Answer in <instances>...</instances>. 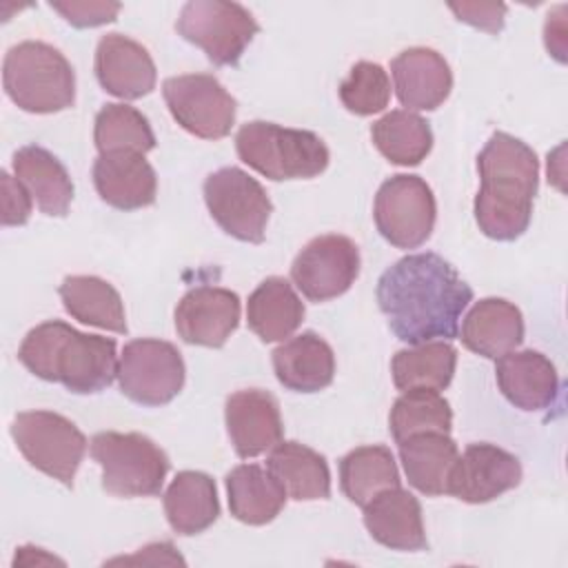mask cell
I'll return each mask as SVG.
<instances>
[{
    "label": "cell",
    "mask_w": 568,
    "mask_h": 568,
    "mask_svg": "<svg viewBox=\"0 0 568 568\" xmlns=\"http://www.w3.org/2000/svg\"><path fill=\"white\" fill-rule=\"evenodd\" d=\"M11 437L33 468L73 486L89 442L71 419L53 410H24L13 417Z\"/></svg>",
    "instance_id": "7"
},
{
    "label": "cell",
    "mask_w": 568,
    "mask_h": 568,
    "mask_svg": "<svg viewBox=\"0 0 568 568\" xmlns=\"http://www.w3.org/2000/svg\"><path fill=\"white\" fill-rule=\"evenodd\" d=\"M342 493L355 506H366L375 495L386 488L399 486V470L390 448L359 446L339 462Z\"/></svg>",
    "instance_id": "32"
},
{
    "label": "cell",
    "mask_w": 568,
    "mask_h": 568,
    "mask_svg": "<svg viewBox=\"0 0 568 568\" xmlns=\"http://www.w3.org/2000/svg\"><path fill=\"white\" fill-rule=\"evenodd\" d=\"M11 166L44 215H67L73 200V182L64 164L51 151L27 144L13 153Z\"/></svg>",
    "instance_id": "24"
},
{
    "label": "cell",
    "mask_w": 568,
    "mask_h": 568,
    "mask_svg": "<svg viewBox=\"0 0 568 568\" xmlns=\"http://www.w3.org/2000/svg\"><path fill=\"white\" fill-rule=\"evenodd\" d=\"M235 149L244 164L275 182L315 178L331 160L317 133L280 126L266 120L242 124L235 135Z\"/></svg>",
    "instance_id": "5"
},
{
    "label": "cell",
    "mask_w": 568,
    "mask_h": 568,
    "mask_svg": "<svg viewBox=\"0 0 568 568\" xmlns=\"http://www.w3.org/2000/svg\"><path fill=\"white\" fill-rule=\"evenodd\" d=\"M240 324V297L222 286L189 288L175 306V331L186 344L220 348Z\"/></svg>",
    "instance_id": "15"
},
{
    "label": "cell",
    "mask_w": 568,
    "mask_h": 568,
    "mask_svg": "<svg viewBox=\"0 0 568 568\" xmlns=\"http://www.w3.org/2000/svg\"><path fill=\"white\" fill-rule=\"evenodd\" d=\"M448 9L457 16L459 22H466V24L477 27L488 33H497L504 27L506 4H477V2L455 4V2H450Z\"/></svg>",
    "instance_id": "39"
},
{
    "label": "cell",
    "mask_w": 568,
    "mask_h": 568,
    "mask_svg": "<svg viewBox=\"0 0 568 568\" xmlns=\"http://www.w3.org/2000/svg\"><path fill=\"white\" fill-rule=\"evenodd\" d=\"M20 364L44 382H60L75 395L100 393L118 377L115 339L80 333L62 320L31 328L20 348Z\"/></svg>",
    "instance_id": "3"
},
{
    "label": "cell",
    "mask_w": 568,
    "mask_h": 568,
    "mask_svg": "<svg viewBox=\"0 0 568 568\" xmlns=\"http://www.w3.org/2000/svg\"><path fill=\"white\" fill-rule=\"evenodd\" d=\"M164 515L178 535H197L220 517L215 481L200 470H182L164 493Z\"/></svg>",
    "instance_id": "28"
},
{
    "label": "cell",
    "mask_w": 568,
    "mask_h": 568,
    "mask_svg": "<svg viewBox=\"0 0 568 568\" xmlns=\"http://www.w3.org/2000/svg\"><path fill=\"white\" fill-rule=\"evenodd\" d=\"M224 481L231 515L248 526H264L273 521L288 497L273 473L257 464L235 466Z\"/></svg>",
    "instance_id": "26"
},
{
    "label": "cell",
    "mask_w": 568,
    "mask_h": 568,
    "mask_svg": "<svg viewBox=\"0 0 568 568\" xmlns=\"http://www.w3.org/2000/svg\"><path fill=\"white\" fill-rule=\"evenodd\" d=\"M2 184V224L4 226H20L31 215V193L29 189L9 171L0 173Z\"/></svg>",
    "instance_id": "38"
},
{
    "label": "cell",
    "mask_w": 568,
    "mask_h": 568,
    "mask_svg": "<svg viewBox=\"0 0 568 568\" xmlns=\"http://www.w3.org/2000/svg\"><path fill=\"white\" fill-rule=\"evenodd\" d=\"M93 142L100 153L135 151L144 155L155 146V135L146 115L135 106L111 102L95 115Z\"/></svg>",
    "instance_id": "35"
},
{
    "label": "cell",
    "mask_w": 568,
    "mask_h": 568,
    "mask_svg": "<svg viewBox=\"0 0 568 568\" xmlns=\"http://www.w3.org/2000/svg\"><path fill=\"white\" fill-rule=\"evenodd\" d=\"M173 120L195 138H226L235 124V98L211 73H184L162 82Z\"/></svg>",
    "instance_id": "12"
},
{
    "label": "cell",
    "mask_w": 568,
    "mask_h": 568,
    "mask_svg": "<svg viewBox=\"0 0 568 568\" xmlns=\"http://www.w3.org/2000/svg\"><path fill=\"white\" fill-rule=\"evenodd\" d=\"M175 31L191 44L200 47L217 67L235 64L260 24L253 13L237 2L191 0L182 7Z\"/></svg>",
    "instance_id": "8"
},
{
    "label": "cell",
    "mask_w": 568,
    "mask_h": 568,
    "mask_svg": "<svg viewBox=\"0 0 568 568\" xmlns=\"http://www.w3.org/2000/svg\"><path fill=\"white\" fill-rule=\"evenodd\" d=\"M184 564V559L175 552L173 544L169 541H160V544H149L144 548H140L138 555L133 557H120V559H113L111 564Z\"/></svg>",
    "instance_id": "40"
},
{
    "label": "cell",
    "mask_w": 568,
    "mask_h": 568,
    "mask_svg": "<svg viewBox=\"0 0 568 568\" xmlns=\"http://www.w3.org/2000/svg\"><path fill=\"white\" fill-rule=\"evenodd\" d=\"M455 364L457 351L444 339H433L397 351L390 362V373L399 390H444L453 382Z\"/></svg>",
    "instance_id": "31"
},
{
    "label": "cell",
    "mask_w": 568,
    "mask_h": 568,
    "mask_svg": "<svg viewBox=\"0 0 568 568\" xmlns=\"http://www.w3.org/2000/svg\"><path fill=\"white\" fill-rule=\"evenodd\" d=\"M186 368L175 344L140 337L124 344L118 362L122 395L142 406L169 404L184 386Z\"/></svg>",
    "instance_id": "11"
},
{
    "label": "cell",
    "mask_w": 568,
    "mask_h": 568,
    "mask_svg": "<svg viewBox=\"0 0 568 568\" xmlns=\"http://www.w3.org/2000/svg\"><path fill=\"white\" fill-rule=\"evenodd\" d=\"M91 457L102 468V488L118 497L160 495L171 462L142 433L102 430L91 439Z\"/></svg>",
    "instance_id": "6"
},
{
    "label": "cell",
    "mask_w": 568,
    "mask_h": 568,
    "mask_svg": "<svg viewBox=\"0 0 568 568\" xmlns=\"http://www.w3.org/2000/svg\"><path fill=\"white\" fill-rule=\"evenodd\" d=\"M359 275L357 244L337 233L313 237L293 260L291 280L311 302L344 295Z\"/></svg>",
    "instance_id": "13"
},
{
    "label": "cell",
    "mask_w": 568,
    "mask_h": 568,
    "mask_svg": "<svg viewBox=\"0 0 568 568\" xmlns=\"http://www.w3.org/2000/svg\"><path fill=\"white\" fill-rule=\"evenodd\" d=\"M521 464L519 459L495 444H470L457 457L450 477L448 493L466 504H486L519 486Z\"/></svg>",
    "instance_id": "14"
},
{
    "label": "cell",
    "mask_w": 568,
    "mask_h": 568,
    "mask_svg": "<svg viewBox=\"0 0 568 568\" xmlns=\"http://www.w3.org/2000/svg\"><path fill=\"white\" fill-rule=\"evenodd\" d=\"M459 457L448 433H422L399 444V459L408 484L422 495H446L448 477Z\"/></svg>",
    "instance_id": "29"
},
{
    "label": "cell",
    "mask_w": 568,
    "mask_h": 568,
    "mask_svg": "<svg viewBox=\"0 0 568 568\" xmlns=\"http://www.w3.org/2000/svg\"><path fill=\"white\" fill-rule=\"evenodd\" d=\"M395 93L406 111H435L453 89V71L442 53L410 47L390 60Z\"/></svg>",
    "instance_id": "18"
},
{
    "label": "cell",
    "mask_w": 568,
    "mask_h": 568,
    "mask_svg": "<svg viewBox=\"0 0 568 568\" xmlns=\"http://www.w3.org/2000/svg\"><path fill=\"white\" fill-rule=\"evenodd\" d=\"M273 371L284 388L317 393L335 377V355L326 339L304 331L273 351Z\"/></svg>",
    "instance_id": "22"
},
{
    "label": "cell",
    "mask_w": 568,
    "mask_h": 568,
    "mask_svg": "<svg viewBox=\"0 0 568 568\" xmlns=\"http://www.w3.org/2000/svg\"><path fill=\"white\" fill-rule=\"evenodd\" d=\"M53 11H58L69 24L78 27V29H87V27H100L106 22H113L115 16L120 13L122 4L120 2H98V0H89V2H51L49 4Z\"/></svg>",
    "instance_id": "37"
},
{
    "label": "cell",
    "mask_w": 568,
    "mask_h": 568,
    "mask_svg": "<svg viewBox=\"0 0 568 568\" xmlns=\"http://www.w3.org/2000/svg\"><path fill=\"white\" fill-rule=\"evenodd\" d=\"M204 202L224 233L240 242H264L273 204L264 186L237 166H224L206 175Z\"/></svg>",
    "instance_id": "9"
},
{
    "label": "cell",
    "mask_w": 568,
    "mask_h": 568,
    "mask_svg": "<svg viewBox=\"0 0 568 568\" xmlns=\"http://www.w3.org/2000/svg\"><path fill=\"white\" fill-rule=\"evenodd\" d=\"M371 138L377 151L397 166H417L433 149L430 124L406 109H395L373 122Z\"/></svg>",
    "instance_id": "33"
},
{
    "label": "cell",
    "mask_w": 568,
    "mask_h": 568,
    "mask_svg": "<svg viewBox=\"0 0 568 568\" xmlns=\"http://www.w3.org/2000/svg\"><path fill=\"white\" fill-rule=\"evenodd\" d=\"M9 100L27 113H58L75 102V73L60 49L40 40L13 44L2 62Z\"/></svg>",
    "instance_id": "4"
},
{
    "label": "cell",
    "mask_w": 568,
    "mask_h": 568,
    "mask_svg": "<svg viewBox=\"0 0 568 568\" xmlns=\"http://www.w3.org/2000/svg\"><path fill=\"white\" fill-rule=\"evenodd\" d=\"M224 419L231 444L242 459L271 450L284 435L280 404L262 388L231 393L224 404Z\"/></svg>",
    "instance_id": "16"
},
{
    "label": "cell",
    "mask_w": 568,
    "mask_h": 568,
    "mask_svg": "<svg viewBox=\"0 0 568 568\" xmlns=\"http://www.w3.org/2000/svg\"><path fill=\"white\" fill-rule=\"evenodd\" d=\"M339 100L355 115L384 111L390 100L388 73L377 62L362 60L353 64L348 78L339 84Z\"/></svg>",
    "instance_id": "36"
},
{
    "label": "cell",
    "mask_w": 568,
    "mask_h": 568,
    "mask_svg": "<svg viewBox=\"0 0 568 568\" xmlns=\"http://www.w3.org/2000/svg\"><path fill=\"white\" fill-rule=\"evenodd\" d=\"M388 428L397 444L422 433H450L453 410L439 390H404L388 415Z\"/></svg>",
    "instance_id": "34"
},
{
    "label": "cell",
    "mask_w": 568,
    "mask_h": 568,
    "mask_svg": "<svg viewBox=\"0 0 568 568\" xmlns=\"http://www.w3.org/2000/svg\"><path fill=\"white\" fill-rule=\"evenodd\" d=\"M479 191L475 220L479 231L499 242L517 240L530 224L539 189L537 153L519 138L497 131L477 155Z\"/></svg>",
    "instance_id": "2"
},
{
    "label": "cell",
    "mask_w": 568,
    "mask_h": 568,
    "mask_svg": "<svg viewBox=\"0 0 568 568\" xmlns=\"http://www.w3.org/2000/svg\"><path fill=\"white\" fill-rule=\"evenodd\" d=\"M93 69L100 87L122 100L149 95L158 80L155 62L146 47L122 33H106L100 38Z\"/></svg>",
    "instance_id": "17"
},
{
    "label": "cell",
    "mask_w": 568,
    "mask_h": 568,
    "mask_svg": "<svg viewBox=\"0 0 568 568\" xmlns=\"http://www.w3.org/2000/svg\"><path fill=\"white\" fill-rule=\"evenodd\" d=\"M266 468L295 501L331 497V470L326 457L300 442H280L271 448Z\"/></svg>",
    "instance_id": "27"
},
{
    "label": "cell",
    "mask_w": 568,
    "mask_h": 568,
    "mask_svg": "<svg viewBox=\"0 0 568 568\" xmlns=\"http://www.w3.org/2000/svg\"><path fill=\"white\" fill-rule=\"evenodd\" d=\"M64 311L89 326L126 333V313L120 293L95 275H67L58 288Z\"/></svg>",
    "instance_id": "30"
},
{
    "label": "cell",
    "mask_w": 568,
    "mask_h": 568,
    "mask_svg": "<svg viewBox=\"0 0 568 568\" xmlns=\"http://www.w3.org/2000/svg\"><path fill=\"white\" fill-rule=\"evenodd\" d=\"M373 217L388 244L417 248L430 237L435 226L437 204L433 189L419 175H390L377 189Z\"/></svg>",
    "instance_id": "10"
},
{
    "label": "cell",
    "mask_w": 568,
    "mask_h": 568,
    "mask_svg": "<svg viewBox=\"0 0 568 568\" xmlns=\"http://www.w3.org/2000/svg\"><path fill=\"white\" fill-rule=\"evenodd\" d=\"M495 375L504 397L521 410H544L557 399V368L539 351H510L497 357Z\"/></svg>",
    "instance_id": "21"
},
{
    "label": "cell",
    "mask_w": 568,
    "mask_h": 568,
    "mask_svg": "<svg viewBox=\"0 0 568 568\" xmlns=\"http://www.w3.org/2000/svg\"><path fill=\"white\" fill-rule=\"evenodd\" d=\"M93 184L102 202L120 211L151 206L158 195V175L142 153H100L93 162Z\"/></svg>",
    "instance_id": "19"
},
{
    "label": "cell",
    "mask_w": 568,
    "mask_h": 568,
    "mask_svg": "<svg viewBox=\"0 0 568 568\" xmlns=\"http://www.w3.org/2000/svg\"><path fill=\"white\" fill-rule=\"evenodd\" d=\"M377 304L388 328L406 344L455 339L473 288L437 253H413L377 280Z\"/></svg>",
    "instance_id": "1"
},
{
    "label": "cell",
    "mask_w": 568,
    "mask_h": 568,
    "mask_svg": "<svg viewBox=\"0 0 568 568\" xmlns=\"http://www.w3.org/2000/svg\"><path fill=\"white\" fill-rule=\"evenodd\" d=\"M368 535L390 550H424L428 546L419 499L402 486L386 488L364 506Z\"/></svg>",
    "instance_id": "20"
},
{
    "label": "cell",
    "mask_w": 568,
    "mask_h": 568,
    "mask_svg": "<svg viewBox=\"0 0 568 568\" xmlns=\"http://www.w3.org/2000/svg\"><path fill=\"white\" fill-rule=\"evenodd\" d=\"M524 339L521 311L504 297H484L466 313L462 342L468 351L497 359L515 351Z\"/></svg>",
    "instance_id": "23"
},
{
    "label": "cell",
    "mask_w": 568,
    "mask_h": 568,
    "mask_svg": "<svg viewBox=\"0 0 568 568\" xmlns=\"http://www.w3.org/2000/svg\"><path fill=\"white\" fill-rule=\"evenodd\" d=\"M304 302L288 280L266 277L248 295L246 324L262 342H284L304 322Z\"/></svg>",
    "instance_id": "25"
}]
</instances>
